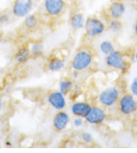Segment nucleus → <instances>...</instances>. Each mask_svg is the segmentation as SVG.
Masks as SVG:
<instances>
[{"label":"nucleus","instance_id":"nucleus-1","mask_svg":"<svg viewBox=\"0 0 137 153\" xmlns=\"http://www.w3.org/2000/svg\"><path fill=\"white\" fill-rule=\"evenodd\" d=\"M93 60H94V57L90 51L81 50L74 55L71 66L74 72H82L84 70H87L92 65Z\"/></svg>","mask_w":137,"mask_h":153},{"label":"nucleus","instance_id":"nucleus-2","mask_svg":"<svg viewBox=\"0 0 137 153\" xmlns=\"http://www.w3.org/2000/svg\"><path fill=\"white\" fill-rule=\"evenodd\" d=\"M85 33L89 38H96L102 35L106 30V25L99 18L96 16H90L85 19L84 25Z\"/></svg>","mask_w":137,"mask_h":153},{"label":"nucleus","instance_id":"nucleus-3","mask_svg":"<svg viewBox=\"0 0 137 153\" xmlns=\"http://www.w3.org/2000/svg\"><path fill=\"white\" fill-rule=\"evenodd\" d=\"M105 64L111 69L126 73L130 68L126 56L119 51H113L111 53L105 55Z\"/></svg>","mask_w":137,"mask_h":153},{"label":"nucleus","instance_id":"nucleus-4","mask_svg":"<svg viewBox=\"0 0 137 153\" xmlns=\"http://www.w3.org/2000/svg\"><path fill=\"white\" fill-rule=\"evenodd\" d=\"M120 94V90L117 86H109L99 94L98 101L104 108H112L118 103Z\"/></svg>","mask_w":137,"mask_h":153},{"label":"nucleus","instance_id":"nucleus-5","mask_svg":"<svg viewBox=\"0 0 137 153\" xmlns=\"http://www.w3.org/2000/svg\"><path fill=\"white\" fill-rule=\"evenodd\" d=\"M119 111L124 115H131L137 110V101L131 93H124L120 96L118 101Z\"/></svg>","mask_w":137,"mask_h":153},{"label":"nucleus","instance_id":"nucleus-6","mask_svg":"<svg viewBox=\"0 0 137 153\" xmlns=\"http://www.w3.org/2000/svg\"><path fill=\"white\" fill-rule=\"evenodd\" d=\"M33 9V0H15L12 13L17 18H25Z\"/></svg>","mask_w":137,"mask_h":153},{"label":"nucleus","instance_id":"nucleus-7","mask_svg":"<svg viewBox=\"0 0 137 153\" xmlns=\"http://www.w3.org/2000/svg\"><path fill=\"white\" fill-rule=\"evenodd\" d=\"M43 8L49 17H59L65 11V0H43Z\"/></svg>","mask_w":137,"mask_h":153},{"label":"nucleus","instance_id":"nucleus-8","mask_svg":"<svg viewBox=\"0 0 137 153\" xmlns=\"http://www.w3.org/2000/svg\"><path fill=\"white\" fill-rule=\"evenodd\" d=\"M106 119V112L102 107L94 106L85 117V121L91 125H100Z\"/></svg>","mask_w":137,"mask_h":153},{"label":"nucleus","instance_id":"nucleus-9","mask_svg":"<svg viewBox=\"0 0 137 153\" xmlns=\"http://www.w3.org/2000/svg\"><path fill=\"white\" fill-rule=\"evenodd\" d=\"M47 103L50 105L54 110L62 111L67 106V100L66 95L63 94L60 90L51 91L47 95Z\"/></svg>","mask_w":137,"mask_h":153},{"label":"nucleus","instance_id":"nucleus-10","mask_svg":"<svg viewBox=\"0 0 137 153\" xmlns=\"http://www.w3.org/2000/svg\"><path fill=\"white\" fill-rule=\"evenodd\" d=\"M127 8L123 0H112L108 7V16L110 19H120L124 17Z\"/></svg>","mask_w":137,"mask_h":153},{"label":"nucleus","instance_id":"nucleus-11","mask_svg":"<svg viewBox=\"0 0 137 153\" xmlns=\"http://www.w3.org/2000/svg\"><path fill=\"white\" fill-rule=\"evenodd\" d=\"M70 115L68 112L62 111H58V112L54 115L53 120H52V125L55 131L62 132L67 128V126L70 123Z\"/></svg>","mask_w":137,"mask_h":153},{"label":"nucleus","instance_id":"nucleus-12","mask_svg":"<svg viewBox=\"0 0 137 153\" xmlns=\"http://www.w3.org/2000/svg\"><path fill=\"white\" fill-rule=\"evenodd\" d=\"M92 106L85 101H75L72 103L71 107V112L74 116H80V117L85 118L87 114H89Z\"/></svg>","mask_w":137,"mask_h":153},{"label":"nucleus","instance_id":"nucleus-13","mask_svg":"<svg viewBox=\"0 0 137 153\" xmlns=\"http://www.w3.org/2000/svg\"><path fill=\"white\" fill-rule=\"evenodd\" d=\"M85 19L82 13L74 12L70 17V25L74 30H81L85 25Z\"/></svg>","mask_w":137,"mask_h":153},{"label":"nucleus","instance_id":"nucleus-14","mask_svg":"<svg viewBox=\"0 0 137 153\" xmlns=\"http://www.w3.org/2000/svg\"><path fill=\"white\" fill-rule=\"evenodd\" d=\"M31 57V52L29 48L27 47H21L15 53V61L18 64L26 63Z\"/></svg>","mask_w":137,"mask_h":153},{"label":"nucleus","instance_id":"nucleus-15","mask_svg":"<svg viewBox=\"0 0 137 153\" xmlns=\"http://www.w3.org/2000/svg\"><path fill=\"white\" fill-rule=\"evenodd\" d=\"M66 66V61L59 57H52L47 63V69L50 72H59Z\"/></svg>","mask_w":137,"mask_h":153},{"label":"nucleus","instance_id":"nucleus-16","mask_svg":"<svg viewBox=\"0 0 137 153\" xmlns=\"http://www.w3.org/2000/svg\"><path fill=\"white\" fill-rule=\"evenodd\" d=\"M29 50L31 52V56H33V57H40V56H42L43 54L45 46H43V44L42 42L36 41L30 44Z\"/></svg>","mask_w":137,"mask_h":153},{"label":"nucleus","instance_id":"nucleus-17","mask_svg":"<svg viewBox=\"0 0 137 153\" xmlns=\"http://www.w3.org/2000/svg\"><path fill=\"white\" fill-rule=\"evenodd\" d=\"M74 82L68 79H63L60 80L59 82V90L62 92L63 94L68 95V93H71L74 88Z\"/></svg>","mask_w":137,"mask_h":153},{"label":"nucleus","instance_id":"nucleus-18","mask_svg":"<svg viewBox=\"0 0 137 153\" xmlns=\"http://www.w3.org/2000/svg\"><path fill=\"white\" fill-rule=\"evenodd\" d=\"M23 25H24V27H25L26 29L33 30V29H35V28L38 26L39 21H38V19H37V17H36L35 15L29 14L28 16H26L25 19H24Z\"/></svg>","mask_w":137,"mask_h":153},{"label":"nucleus","instance_id":"nucleus-19","mask_svg":"<svg viewBox=\"0 0 137 153\" xmlns=\"http://www.w3.org/2000/svg\"><path fill=\"white\" fill-rule=\"evenodd\" d=\"M99 50L103 55H107L111 53L113 51H115V46L111 41H109V40H104V41H102L99 44Z\"/></svg>","mask_w":137,"mask_h":153},{"label":"nucleus","instance_id":"nucleus-20","mask_svg":"<svg viewBox=\"0 0 137 153\" xmlns=\"http://www.w3.org/2000/svg\"><path fill=\"white\" fill-rule=\"evenodd\" d=\"M107 28L108 30L113 32V33H118L123 28L122 22H120V19H110L109 22L107 23Z\"/></svg>","mask_w":137,"mask_h":153},{"label":"nucleus","instance_id":"nucleus-21","mask_svg":"<svg viewBox=\"0 0 137 153\" xmlns=\"http://www.w3.org/2000/svg\"><path fill=\"white\" fill-rule=\"evenodd\" d=\"M130 92L134 97H137V76L133 78V79L131 80L130 84Z\"/></svg>","mask_w":137,"mask_h":153},{"label":"nucleus","instance_id":"nucleus-22","mask_svg":"<svg viewBox=\"0 0 137 153\" xmlns=\"http://www.w3.org/2000/svg\"><path fill=\"white\" fill-rule=\"evenodd\" d=\"M81 140L85 143H92L94 138H93V136L90 134L89 132H84V133H82V135H81Z\"/></svg>","mask_w":137,"mask_h":153},{"label":"nucleus","instance_id":"nucleus-23","mask_svg":"<svg viewBox=\"0 0 137 153\" xmlns=\"http://www.w3.org/2000/svg\"><path fill=\"white\" fill-rule=\"evenodd\" d=\"M84 121H85V118L80 117V116H75L74 120H72V125H74L75 128H79L83 125Z\"/></svg>","mask_w":137,"mask_h":153},{"label":"nucleus","instance_id":"nucleus-24","mask_svg":"<svg viewBox=\"0 0 137 153\" xmlns=\"http://www.w3.org/2000/svg\"><path fill=\"white\" fill-rule=\"evenodd\" d=\"M10 19V16L8 14H1V18H0V23H6L9 22Z\"/></svg>","mask_w":137,"mask_h":153},{"label":"nucleus","instance_id":"nucleus-25","mask_svg":"<svg viewBox=\"0 0 137 153\" xmlns=\"http://www.w3.org/2000/svg\"><path fill=\"white\" fill-rule=\"evenodd\" d=\"M2 108H3V101H2V99L0 98V112L2 111Z\"/></svg>","mask_w":137,"mask_h":153},{"label":"nucleus","instance_id":"nucleus-26","mask_svg":"<svg viewBox=\"0 0 137 153\" xmlns=\"http://www.w3.org/2000/svg\"><path fill=\"white\" fill-rule=\"evenodd\" d=\"M134 34L137 37V22H135V25H134Z\"/></svg>","mask_w":137,"mask_h":153},{"label":"nucleus","instance_id":"nucleus-27","mask_svg":"<svg viewBox=\"0 0 137 153\" xmlns=\"http://www.w3.org/2000/svg\"><path fill=\"white\" fill-rule=\"evenodd\" d=\"M134 58H135V61L137 62V51H136V52H135V54H134Z\"/></svg>","mask_w":137,"mask_h":153},{"label":"nucleus","instance_id":"nucleus-28","mask_svg":"<svg viewBox=\"0 0 137 153\" xmlns=\"http://www.w3.org/2000/svg\"><path fill=\"white\" fill-rule=\"evenodd\" d=\"M6 146H11V143L10 142H6Z\"/></svg>","mask_w":137,"mask_h":153},{"label":"nucleus","instance_id":"nucleus-29","mask_svg":"<svg viewBox=\"0 0 137 153\" xmlns=\"http://www.w3.org/2000/svg\"><path fill=\"white\" fill-rule=\"evenodd\" d=\"M132 1H133L134 3H136V4H137V0H132Z\"/></svg>","mask_w":137,"mask_h":153},{"label":"nucleus","instance_id":"nucleus-30","mask_svg":"<svg viewBox=\"0 0 137 153\" xmlns=\"http://www.w3.org/2000/svg\"><path fill=\"white\" fill-rule=\"evenodd\" d=\"M0 18H1V13H0Z\"/></svg>","mask_w":137,"mask_h":153},{"label":"nucleus","instance_id":"nucleus-31","mask_svg":"<svg viewBox=\"0 0 137 153\" xmlns=\"http://www.w3.org/2000/svg\"><path fill=\"white\" fill-rule=\"evenodd\" d=\"M136 112H137V110H136Z\"/></svg>","mask_w":137,"mask_h":153}]
</instances>
